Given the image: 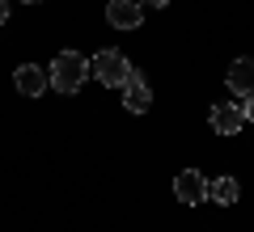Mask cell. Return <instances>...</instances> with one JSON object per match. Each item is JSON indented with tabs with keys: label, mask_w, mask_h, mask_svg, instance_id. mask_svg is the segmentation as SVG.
<instances>
[{
	"label": "cell",
	"mask_w": 254,
	"mask_h": 232,
	"mask_svg": "<svg viewBox=\"0 0 254 232\" xmlns=\"http://www.w3.org/2000/svg\"><path fill=\"white\" fill-rule=\"evenodd\" d=\"M174 194H178V203H187V207L203 203V198H208V182H203V173L199 169H182L178 178H174Z\"/></svg>",
	"instance_id": "obj_3"
},
{
	"label": "cell",
	"mask_w": 254,
	"mask_h": 232,
	"mask_svg": "<svg viewBox=\"0 0 254 232\" xmlns=\"http://www.w3.org/2000/svg\"><path fill=\"white\" fill-rule=\"evenodd\" d=\"M123 106L131 110V114H148V106H153V89L144 85V76H140L136 68H131V76H127V85H123Z\"/></svg>",
	"instance_id": "obj_4"
},
{
	"label": "cell",
	"mask_w": 254,
	"mask_h": 232,
	"mask_svg": "<svg viewBox=\"0 0 254 232\" xmlns=\"http://www.w3.org/2000/svg\"><path fill=\"white\" fill-rule=\"evenodd\" d=\"M208 123H212L216 135H237L246 127V118H242V110H237V101H220V106H212Z\"/></svg>",
	"instance_id": "obj_6"
},
{
	"label": "cell",
	"mask_w": 254,
	"mask_h": 232,
	"mask_svg": "<svg viewBox=\"0 0 254 232\" xmlns=\"http://www.w3.org/2000/svg\"><path fill=\"white\" fill-rule=\"evenodd\" d=\"M144 4H153V9H165V4H170V0H144Z\"/></svg>",
	"instance_id": "obj_12"
},
{
	"label": "cell",
	"mask_w": 254,
	"mask_h": 232,
	"mask_svg": "<svg viewBox=\"0 0 254 232\" xmlns=\"http://www.w3.org/2000/svg\"><path fill=\"white\" fill-rule=\"evenodd\" d=\"M51 89L55 93H76L85 85V76H89V59H85L81 51H60L51 59Z\"/></svg>",
	"instance_id": "obj_1"
},
{
	"label": "cell",
	"mask_w": 254,
	"mask_h": 232,
	"mask_svg": "<svg viewBox=\"0 0 254 232\" xmlns=\"http://www.w3.org/2000/svg\"><path fill=\"white\" fill-rule=\"evenodd\" d=\"M13 85H17L26 97H43L47 85H51V76H47L43 68H34V63H21V68L13 72Z\"/></svg>",
	"instance_id": "obj_7"
},
{
	"label": "cell",
	"mask_w": 254,
	"mask_h": 232,
	"mask_svg": "<svg viewBox=\"0 0 254 232\" xmlns=\"http://www.w3.org/2000/svg\"><path fill=\"white\" fill-rule=\"evenodd\" d=\"M89 68H93V76H98L106 89H123L127 76H131V63H127V55H119V51H98Z\"/></svg>",
	"instance_id": "obj_2"
},
{
	"label": "cell",
	"mask_w": 254,
	"mask_h": 232,
	"mask_svg": "<svg viewBox=\"0 0 254 232\" xmlns=\"http://www.w3.org/2000/svg\"><path fill=\"white\" fill-rule=\"evenodd\" d=\"M208 198H212V203H220V207H229V203L242 198V186H237L233 178H212L208 182Z\"/></svg>",
	"instance_id": "obj_9"
},
{
	"label": "cell",
	"mask_w": 254,
	"mask_h": 232,
	"mask_svg": "<svg viewBox=\"0 0 254 232\" xmlns=\"http://www.w3.org/2000/svg\"><path fill=\"white\" fill-rule=\"evenodd\" d=\"M26 4H38V0H26Z\"/></svg>",
	"instance_id": "obj_13"
},
{
	"label": "cell",
	"mask_w": 254,
	"mask_h": 232,
	"mask_svg": "<svg viewBox=\"0 0 254 232\" xmlns=\"http://www.w3.org/2000/svg\"><path fill=\"white\" fill-rule=\"evenodd\" d=\"M106 21L115 30H136L144 21V9H140V0H110L106 4Z\"/></svg>",
	"instance_id": "obj_5"
},
{
	"label": "cell",
	"mask_w": 254,
	"mask_h": 232,
	"mask_svg": "<svg viewBox=\"0 0 254 232\" xmlns=\"http://www.w3.org/2000/svg\"><path fill=\"white\" fill-rule=\"evenodd\" d=\"M0 21H9V0H0Z\"/></svg>",
	"instance_id": "obj_11"
},
{
	"label": "cell",
	"mask_w": 254,
	"mask_h": 232,
	"mask_svg": "<svg viewBox=\"0 0 254 232\" xmlns=\"http://www.w3.org/2000/svg\"><path fill=\"white\" fill-rule=\"evenodd\" d=\"M229 89L233 93H254V55H242V59L229 68Z\"/></svg>",
	"instance_id": "obj_8"
},
{
	"label": "cell",
	"mask_w": 254,
	"mask_h": 232,
	"mask_svg": "<svg viewBox=\"0 0 254 232\" xmlns=\"http://www.w3.org/2000/svg\"><path fill=\"white\" fill-rule=\"evenodd\" d=\"M237 110H242V118H246V123H254V93H246V97L237 101Z\"/></svg>",
	"instance_id": "obj_10"
}]
</instances>
